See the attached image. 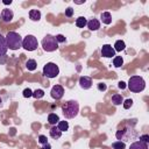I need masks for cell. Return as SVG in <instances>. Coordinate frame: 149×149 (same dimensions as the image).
I'll return each mask as SVG.
<instances>
[{
	"mask_svg": "<svg viewBox=\"0 0 149 149\" xmlns=\"http://www.w3.org/2000/svg\"><path fill=\"white\" fill-rule=\"evenodd\" d=\"M13 16H14V13H13L12 9H9V8L2 9V12H1V19H2L3 22H10L13 20Z\"/></svg>",
	"mask_w": 149,
	"mask_h": 149,
	"instance_id": "cell-10",
	"label": "cell"
},
{
	"mask_svg": "<svg viewBox=\"0 0 149 149\" xmlns=\"http://www.w3.org/2000/svg\"><path fill=\"white\" fill-rule=\"evenodd\" d=\"M8 48H7V43H6V38L3 35L0 34V56H3L7 52Z\"/></svg>",
	"mask_w": 149,
	"mask_h": 149,
	"instance_id": "cell-13",
	"label": "cell"
},
{
	"mask_svg": "<svg viewBox=\"0 0 149 149\" xmlns=\"http://www.w3.org/2000/svg\"><path fill=\"white\" fill-rule=\"evenodd\" d=\"M101 56H102V57H106V58L114 57V56H115V50L113 49L112 45L105 44V45H102V48H101Z\"/></svg>",
	"mask_w": 149,
	"mask_h": 149,
	"instance_id": "cell-9",
	"label": "cell"
},
{
	"mask_svg": "<svg viewBox=\"0 0 149 149\" xmlns=\"http://www.w3.org/2000/svg\"><path fill=\"white\" fill-rule=\"evenodd\" d=\"M118 86H119V88H121V90H123V88L126 87V83H125V81H119V84H118Z\"/></svg>",
	"mask_w": 149,
	"mask_h": 149,
	"instance_id": "cell-34",
	"label": "cell"
},
{
	"mask_svg": "<svg viewBox=\"0 0 149 149\" xmlns=\"http://www.w3.org/2000/svg\"><path fill=\"white\" fill-rule=\"evenodd\" d=\"M73 15V9L71 8V7H68L66 9H65V16H68V17H71Z\"/></svg>",
	"mask_w": 149,
	"mask_h": 149,
	"instance_id": "cell-30",
	"label": "cell"
},
{
	"mask_svg": "<svg viewBox=\"0 0 149 149\" xmlns=\"http://www.w3.org/2000/svg\"><path fill=\"white\" fill-rule=\"evenodd\" d=\"M49 133H50V136H51L52 139H55V140H57V139H59V137L62 136V132L57 128V126H52V127L50 128Z\"/></svg>",
	"mask_w": 149,
	"mask_h": 149,
	"instance_id": "cell-15",
	"label": "cell"
},
{
	"mask_svg": "<svg viewBox=\"0 0 149 149\" xmlns=\"http://www.w3.org/2000/svg\"><path fill=\"white\" fill-rule=\"evenodd\" d=\"M43 95H44V91L41 90V88H37V90H35V91L33 92V97H34L35 99H40V98H42Z\"/></svg>",
	"mask_w": 149,
	"mask_h": 149,
	"instance_id": "cell-26",
	"label": "cell"
},
{
	"mask_svg": "<svg viewBox=\"0 0 149 149\" xmlns=\"http://www.w3.org/2000/svg\"><path fill=\"white\" fill-rule=\"evenodd\" d=\"M84 2H85V1H76V3H79V5H80V3H84Z\"/></svg>",
	"mask_w": 149,
	"mask_h": 149,
	"instance_id": "cell-37",
	"label": "cell"
},
{
	"mask_svg": "<svg viewBox=\"0 0 149 149\" xmlns=\"http://www.w3.org/2000/svg\"><path fill=\"white\" fill-rule=\"evenodd\" d=\"M100 19H101L102 23H105V24H111V23H112V15H111L109 12H104V13H101Z\"/></svg>",
	"mask_w": 149,
	"mask_h": 149,
	"instance_id": "cell-17",
	"label": "cell"
},
{
	"mask_svg": "<svg viewBox=\"0 0 149 149\" xmlns=\"http://www.w3.org/2000/svg\"><path fill=\"white\" fill-rule=\"evenodd\" d=\"M86 26L88 27V29L91 31H95V30H98L100 28V22L97 19H91L90 21H87V24Z\"/></svg>",
	"mask_w": 149,
	"mask_h": 149,
	"instance_id": "cell-12",
	"label": "cell"
},
{
	"mask_svg": "<svg viewBox=\"0 0 149 149\" xmlns=\"http://www.w3.org/2000/svg\"><path fill=\"white\" fill-rule=\"evenodd\" d=\"M0 19H1V15H0Z\"/></svg>",
	"mask_w": 149,
	"mask_h": 149,
	"instance_id": "cell-39",
	"label": "cell"
},
{
	"mask_svg": "<svg viewBox=\"0 0 149 149\" xmlns=\"http://www.w3.org/2000/svg\"><path fill=\"white\" fill-rule=\"evenodd\" d=\"M26 68H27L29 71H34V70H36V68H37V63H36V61H35V59H28V61L26 62Z\"/></svg>",
	"mask_w": 149,
	"mask_h": 149,
	"instance_id": "cell-20",
	"label": "cell"
},
{
	"mask_svg": "<svg viewBox=\"0 0 149 149\" xmlns=\"http://www.w3.org/2000/svg\"><path fill=\"white\" fill-rule=\"evenodd\" d=\"M79 85H80L81 88L87 90V88H90L92 86V79L90 77H87V76H81L79 78Z\"/></svg>",
	"mask_w": 149,
	"mask_h": 149,
	"instance_id": "cell-11",
	"label": "cell"
},
{
	"mask_svg": "<svg viewBox=\"0 0 149 149\" xmlns=\"http://www.w3.org/2000/svg\"><path fill=\"white\" fill-rule=\"evenodd\" d=\"M106 88H107V86H106L105 83H99L98 84V90L99 91H102L104 92V91H106Z\"/></svg>",
	"mask_w": 149,
	"mask_h": 149,
	"instance_id": "cell-32",
	"label": "cell"
},
{
	"mask_svg": "<svg viewBox=\"0 0 149 149\" xmlns=\"http://www.w3.org/2000/svg\"><path fill=\"white\" fill-rule=\"evenodd\" d=\"M29 19L31 21H38L41 19V12L38 9H30L29 10Z\"/></svg>",
	"mask_w": 149,
	"mask_h": 149,
	"instance_id": "cell-16",
	"label": "cell"
},
{
	"mask_svg": "<svg viewBox=\"0 0 149 149\" xmlns=\"http://www.w3.org/2000/svg\"><path fill=\"white\" fill-rule=\"evenodd\" d=\"M42 47H43V49H44L45 51L51 52V51L57 50V48H58V42L56 41L55 36L47 35V36L42 40Z\"/></svg>",
	"mask_w": 149,
	"mask_h": 149,
	"instance_id": "cell-5",
	"label": "cell"
},
{
	"mask_svg": "<svg viewBox=\"0 0 149 149\" xmlns=\"http://www.w3.org/2000/svg\"><path fill=\"white\" fill-rule=\"evenodd\" d=\"M55 38H56V41H57V42H61V43H63V42H65V41H66V38H65L62 34L56 35V36H55Z\"/></svg>",
	"mask_w": 149,
	"mask_h": 149,
	"instance_id": "cell-31",
	"label": "cell"
},
{
	"mask_svg": "<svg viewBox=\"0 0 149 149\" xmlns=\"http://www.w3.org/2000/svg\"><path fill=\"white\" fill-rule=\"evenodd\" d=\"M6 38V43H7V48L10 50H17L22 47V37L20 34L15 33V31H8L7 35L5 36Z\"/></svg>",
	"mask_w": 149,
	"mask_h": 149,
	"instance_id": "cell-1",
	"label": "cell"
},
{
	"mask_svg": "<svg viewBox=\"0 0 149 149\" xmlns=\"http://www.w3.org/2000/svg\"><path fill=\"white\" fill-rule=\"evenodd\" d=\"M137 135L136 130L129 126L125 127V128H121L119 129L116 133H115V136L119 141H122V142H126V141H130L133 139H135Z\"/></svg>",
	"mask_w": 149,
	"mask_h": 149,
	"instance_id": "cell-4",
	"label": "cell"
},
{
	"mask_svg": "<svg viewBox=\"0 0 149 149\" xmlns=\"http://www.w3.org/2000/svg\"><path fill=\"white\" fill-rule=\"evenodd\" d=\"M112 102H113L115 106L121 105V104L123 102V98H122L120 94H113V95H112Z\"/></svg>",
	"mask_w": 149,
	"mask_h": 149,
	"instance_id": "cell-22",
	"label": "cell"
},
{
	"mask_svg": "<svg viewBox=\"0 0 149 149\" xmlns=\"http://www.w3.org/2000/svg\"><path fill=\"white\" fill-rule=\"evenodd\" d=\"M62 112H63V115L66 119H72L74 116H77V114H78V112H79V105L74 100H69V101H66L62 106Z\"/></svg>",
	"mask_w": 149,
	"mask_h": 149,
	"instance_id": "cell-2",
	"label": "cell"
},
{
	"mask_svg": "<svg viewBox=\"0 0 149 149\" xmlns=\"http://www.w3.org/2000/svg\"><path fill=\"white\" fill-rule=\"evenodd\" d=\"M2 3H5V5H10V3H12V0H9V1H8V0H3Z\"/></svg>",
	"mask_w": 149,
	"mask_h": 149,
	"instance_id": "cell-36",
	"label": "cell"
},
{
	"mask_svg": "<svg viewBox=\"0 0 149 149\" xmlns=\"http://www.w3.org/2000/svg\"><path fill=\"white\" fill-rule=\"evenodd\" d=\"M122 64H123V59H122L121 56H116V57H114V59H113V65H114L115 68H120Z\"/></svg>",
	"mask_w": 149,
	"mask_h": 149,
	"instance_id": "cell-24",
	"label": "cell"
},
{
	"mask_svg": "<svg viewBox=\"0 0 149 149\" xmlns=\"http://www.w3.org/2000/svg\"><path fill=\"white\" fill-rule=\"evenodd\" d=\"M38 47V41L34 35H27L22 40V48H24L28 51H34Z\"/></svg>",
	"mask_w": 149,
	"mask_h": 149,
	"instance_id": "cell-6",
	"label": "cell"
},
{
	"mask_svg": "<svg viewBox=\"0 0 149 149\" xmlns=\"http://www.w3.org/2000/svg\"><path fill=\"white\" fill-rule=\"evenodd\" d=\"M125 48H126V44H125V42L122 41V40H118L116 42H115V44H114V50H115V52L116 51H122V50H125Z\"/></svg>",
	"mask_w": 149,
	"mask_h": 149,
	"instance_id": "cell-19",
	"label": "cell"
},
{
	"mask_svg": "<svg viewBox=\"0 0 149 149\" xmlns=\"http://www.w3.org/2000/svg\"><path fill=\"white\" fill-rule=\"evenodd\" d=\"M23 97L24 98H30L33 97V91L30 88H24L23 90Z\"/></svg>",
	"mask_w": 149,
	"mask_h": 149,
	"instance_id": "cell-28",
	"label": "cell"
},
{
	"mask_svg": "<svg viewBox=\"0 0 149 149\" xmlns=\"http://www.w3.org/2000/svg\"><path fill=\"white\" fill-rule=\"evenodd\" d=\"M112 148L113 149H125L126 148V143L122 141H116L114 143H112Z\"/></svg>",
	"mask_w": 149,
	"mask_h": 149,
	"instance_id": "cell-25",
	"label": "cell"
},
{
	"mask_svg": "<svg viewBox=\"0 0 149 149\" xmlns=\"http://www.w3.org/2000/svg\"><path fill=\"white\" fill-rule=\"evenodd\" d=\"M50 94H51V97H52L54 99H56V100L62 99L63 95H64V88H63V86H61V85H55V86H52Z\"/></svg>",
	"mask_w": 149,
	"mask_h": 149,
	"instance_id": "cell-8",
	"label": "cell"
},
{
	"mask_svg": "<svg viewBox=\"0 0 149 149\" xmlns=\"http://www.w3.org/2000/svg\"><path fill=\"white\" fill-rule=\"evenodd\" d=\"M146 87V81L141 76H133L129 78L128 80V88L134 92V93H139L141 91H143Z\"/></svg>",
	"mask_w": 149,
	"mask_h": 149,
	"instance_id": "cell-3",
	"label": "cell"
},
{
	"mask_svg": "<svg viewBox=\"0 0 149 149\" xmlns=\"http://www.w3.org/2000/svg\"><path fill=\"white\" fill-rule=\"evenodd\" d=\"M122 105H123V108H125V109H129V108L133 106V100H132V99H126V100L122 102Z\"/></svg>",
	"mask_w": 149,
	"mask_h": 149,
	"instance_id": "cell-27",
	"label": "cell"
},
{
	"mask_svg": "<svg viewBox=\"0 0 149 149\" xmlns=\"http://www.w3.org/2000/svg\"><path fill=\"white\" fill-rule=\"evenodd\" d=\"M43 74L48 78H56L59 74V68L52 62L47 63L43 66Z\"/></svg>",
	"mask_w": 149,
	"mask_h": 149,
	"instance_id": "cell-7",
	"label": "cell"
},
{
	"mask_svg": "<svg viewBox=\"0 0 149 149\" xmlns=\"http://www.w3.org/2000/svg\"><path fill=\"white\" fill-rule=\"evenodd\" d=\"M86 24H87V20H86L84 16H79V17L76 20V26H77L78 28H84Z\"/></svg>",
	"mask_w": 149,
	"mask_h": 149,
	"instance_id": "cell-21",
	"label": "cell"
},
{
	"mask_svg": "<svg viewBox=\"0 0 149 149\" xmlns=\"http://www.w3.org/2000/svg\"><path fill=\"white\" fill-rule=\"evenodd\" d=\"M42 149H51V146L49 143H45V144H43V148Z\"/></svg>",
	"mask_w": 149,
	"mask_h": 149,
	"instance_id": "cell-35",
	"label": "cell"
},
{
	"mask_svg": "<svg viewBox=\"0 0 149 149\" xmlns=\"http://www.w3.org/2000/svg\"><path fill=\"white\" fill-rule=\"evenodd\" d=\"M129 149H148V143H144L142 141H135L130 144Z\"/></svg>",
	"mask_w": 149,
	"mask_h": 149,
	"instance_id": "cell-14",
	"label": "cell"
},
{
	"mask_svg": "<svg viewBox=\"0 0 149 149\" xmlns=\"http://www.w3.org/2000/svg\"><path fill=\"white\" fill-rule=\"evenodd\" d=\"M1 104H2V100H1V98H0V105H1Z\"/></svg>",
	"mask_w": 149,
	"mask_h": 149,
	"instance_id": "cell-38",
	"label": "cell"
},
{
	"mask_svg": "<svg viewBox=\"0 0 149 149\" xmlns=\"http://www.w3.org/2000/svg\"><path fill=\"white\" fill-rule=\"evenodd\" d=\"M38 142H40L41 144H45V143H48V139H47V136H44V135H40V136H38Z\"/></svg>",
	"mask_w": 149,
	"mask_h": 149,
	"instance_id": "cell-29",
	"label": "cell"
},
{
	"mask_svg": "<svg viewBox=\"0 0 149 149\" xmlns=\"http://www.w3.org/2000/svg\"><path fill=\"white\" fill-rule=\"evenodd\" d=\"M140 141H142V142H144V143H148V142H149V136H148L147 134H144V135L140 136Z\"/></svg>",
	"mask_w": 149,
	"mask_h": 149,
	"instance_id": "cell-33",
	"label": "cell"
},
{
	"mask_svg": "<svg viewBox=\"0 0 149 149\" xmlns=\"http://www.w3.org/2000/svg\"><path fill=\"white\" fill-rule=\"evenodd\" d=\"M58 121H59V118H58L57 114H55V113H50V114L48 115V122H49L50 125L55 126L56 123H58Z\"/></svg>",
	"mask_w": 149,
	"mask_h": 149,
	"instance_id": "cell-18",
	"label": "cell"
},
{
	"mask_svg": "<svg viewBox=\"0 0 149 149\" xmlns=\"http://www.w3.org/2000/svg\"><path fill=\"white\" fill-rule=\"evenodd\" d=\"M57 128L63 133V132H66L68 129H69V123H68V121H58V123H57Z\"/></svg>",
	"mask_w": 149,
	"mask_h": 149,
	"instance_id": "cell-23",
	"label": "cell"
}]
</instances>
